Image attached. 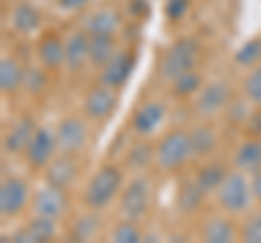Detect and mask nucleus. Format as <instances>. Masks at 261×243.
Segmentation results:
<instances>
[{
	"mask_svg": "<svg viewBox=\"0 0 261 243\" xmlns=\"http://www.w3.org/2000/svg\"><path fill=\"white\" fill-rule=\"evenodd\" d=\"M226 174H228V169H226L224 163H220V161H211V163L200 165V169L194 174V178H196V183H198V187L205 191V196H209V193L218 191V187L222 185Z\"/></svg>",
	"mask_w": 261,
	"mask_h": 243,
	"instance_id": "nucleus-27",
	"label": "nucleus"
},
{
	"mask_svg": "<svg viewBox=\"0 0 261 243\" xmlns=\"http://www.w3.org/2000/svg\"><path fill=\"white\" fill-rule=\"evenodd\" d=\"M57 237V220L44 215H35L33 220L22 226L20 230L11 234V241L15 243H42V241H53Z\"/></svg>",
	"mask_w": 261,
	"mask_h": 243,
	"instance_id": "nucleus-16",
	"label": "nucleus"
},
{
	"mask_svg": "<svg viewBox=\"0 0 261 243\" xmlns=\"http://www.w3.org/2000/svg\"><path fill=\"white\" fill-rule=\"evenodd\" d=\"M98 213H100V210L87 208V213L79 215L74 224L70 226V239L72 241H92L98 234V230L102 228V217Z\"/></svg>",
	"mask_w": 261,
	"mask_h": 243,
	"instance_id": "nucleus-26",
	"label": "nucleus"
},
{
	"mask_svg": "<svg viewBox=\"0 0 261 243\" xmlns=\"http://www.w3.org/2000/svg\"><path fill=\"white\" fill-rule=\"evenodd\" d=\"M89 61V33L74 31L65 37V68L70 72H81Z\"/></svg>",
	"mask_w": 261,
	"mask_h": 243,
	"instance_id": "nucleus-19",
	"label": "nucleus"
},
{
	"mask_svg": "<svg viewBox=\"0 0 261 243\" xmlns=\"http://www.w3.org/2000/svg\"><path fill=\"white\" fill-rule=\"evenodd\" d=\"M55 139H57V150L63 155H79L85 150L89 141V128L83 117L79 115H68L63 117L55 128Z\"/></svg>",
	"mask_w": 261,
	"mask_h": 243,
	"instance_id": "nucleus-7",
	"label": "nucleus"
},
{
	"mask_svg": "<svg viewBox=\"0 0 261 243\" xmlns=\"http://www.w3.org/2000/svg\"><path fill=\"white\" fill-rule=\"evenodd\" d=\"M190 143L194 159H207L218 145V131L207 122H200L190 131Z\"/></svg>",
	"mask_w": 261,
	"mask_h": 243,
	"instance_id": "nucleus-21",
	"label": "nucleus"
},
{
	"mask_svg": "<svg viewBox=\"0 0 261 243\" xmlns=\"http://www.w3.org/2000/svg\"><path fill=\"white\" fill-rule=\"evenodd\" d=\"M187 11H190V0H166L163 3V13L170 22H178L183 20Z\"/></svg>",
	"mask_w": 261,
	"mask_h": 243,
	"instance_id": "nucleus-36",
	"label": "nucleus"
},
{
	"mask_svg": "<svg viewBox=\"0 0 261 243\" xmlns=\"http://www.w3.org/2000/svg\"><path fill=\"white\" fill-rule=\"evenodd\" d=\"M118 52L116 37L109 35H89V63L96 68L107 66L109 59Z\"/></svg>",
	"mask_w": 261,
	"mask_h": 243,
	"instance_id": "nucleus-28",
	"label": "nucleus"
},
{
	"mask_svg": "<svg viewBox=\"0 0 261 243\" xmlns=\"http://www.w3.org/2000/svg\"><path fill=\"white\" fill-rule=\"evenodd\" d=\"M33 213L35 215H44V217H53L59 220L65 215V210L70 206V198H68V189L55 187V185H44L42 189L35 191V196L31 200Z\"/></svg>",
	"mask_w": 261,
	"mask_h": 243,
	"instance_id": "nucleus-11",
	"label": "nucleus"
},
{
	"mask_svg": "<svg viewBox=\"0 0 261 243\" xmlns=\"http://www.w3.org/2000/svg\"><path fill=\"white\" fill-rule=\"evenodd\" d=\"M150 193H152V185L148 180V176L137 174L130 178L120 193L122 217H124V220H133V222L144 220L150 208Z\"/></svg>",
	"mask_w": 261,
	"mask_h": 243,
	"instance_id": "nucleus-5",
	"label": "nucleus"
},
{
	"mask_svg": "<svg viewBox=\"0 0 261 243\" xmlns=\"http://www.w3.org/2000/svg\"><path fill=\"white\" fill-rule=\"evenodd\" d=\"M79 174H81V165H79L76 155H63V152H59L44 169L46 183L55 185V187H61V189H70L76 183Z\"/></svg>",
	"mask_w": 261,
	"mask_h": 243,
	"instance_id": "nucleus-13",
	"label": "nucleus"
},
{
	"mask_svg": "<svg viewBox=\"0 0 261 243\" xmlns=\"http://www.w3.org/2000/svg\"><path fill=\"white\" fill-rule=\"evenodd\" d=\"M202 200H205V191L198 187L194 176L178 183V189L174 196V206L181 215H196L202 206Z\"/></svg>",
	"mask_w": 261,
	"mask_h": 243,
	"instance_id": "nucleus-20",
	"label": "nucleus"
},
{
	"mask_svg": "<svg viewBox=\"0 0 261 243\" xmlns=\"http://www.w3.org/2000/svg\"><path fill=\"white\" fill-rule=\"evenodd\" d=\"M109 239L116 241V243H140V241H144V234L140 230V226H137V222L124 220L111 230Z\"/></svg>",
	"mask_w": 261,
	"mask_h": 243,
	"instance_id": "nucleus-33",
	"label": "nucleus"
},
{
	"mask_svg": "<svg viewBox=\"0 0 261 243\" xmlns=\"http://www.w3.org/2000/svg\"><path fill=\"white\" fill-rule=\"evenodd\" d=\"M46 68L39 66H24V80H22V89L31 96H39L44 94V89L48 85V74Z\"/></svg>",
	"mask_w": 261,
	"mask_h": 243,
	"instance_id": "nucleus-31",
	"label": "nucleus"
},
{
	"mask_svg": "<svg viewBox=\"0 0 261 243\" xmlns=\"http://www.w3.org/2000/svg\"><path fill=\"white\" fill-rule=\"evenodd\" d=\"M198 54H200V46H198L196 39H192V37L176 39V42L163 52L159 66H157L159 78L172 83L176 76H181L190 70H196Z\"/></svg>",
	"mask_w": 261,
	"mask_h": 243,
	"instance_id": "nucleus-3",
	"label": "nucleus"
},
{
	"mask_svg": "<svg viewBox=\"0 0 261 243\" xmlns=\"http://www.w3.org/2000/svg\"><path fill=\"white\" fill-rule=\"evenodd\" d=\"M154 161V145L146 141V137H140V141H135L126 152V165L130 169L142 172Z\"/></svg>",
	"mask_w": 261,
	"mask_h": 243,
	"instance_id": "nucleus-29",
	"label": "nucleus"
},
{
	"mask_svg": "<svg viewBox=\"0 0 261 243\" xmlns=\"http://www.w3.org/2000/svg\"><path fill=\"white\" fill-rule=\"evenodd\" d=\"M118 109V94L113 87H107L102 83L94 85L83 98V111L89 119L105 122L111 117V113Z\"/></svg>",
	"mask_w": 261,
	"mask_h": 243,
	"instance_id": "nucleus-12",
	"label": "nucleus"
},
{
	"mask_svg": "<svg viewBox=\"0 0 261 243\" xmlns=\"http://www.w3.org/2000/svg\"><path fill=\"white\" fill-rule=\"evenodd\" d=\"M128 11H130V15L144 18V15L148 13V3H146V0H130V3H128Z\"/></svg>",
	"mask_w": 261,
	"mask_h": 243,
	"instance_id": "nucleus-40",
	"label": "nucleus"
},
{
	"mask_svg": "<svg viewBox=\"0 0 261 243\" xmlns=\"http://www.w3.org/2000/svg\"><path fill=\"white\" fill-rule=\"evenodd\" d=\"M22 80H24V66L13 56H5L0 61V92L5 96L20 92Z\"/></svg>",
	"mask_w": 261,
	"mask_h": 243,
	"instance_id": "nucleus-25",
	"label": "nucleus"
},
{
	"mask_svg": "<svg viewBox=\"0 0 261 243\" xmlns=\"http://www.w3.org/2000/svg\"><path fill=\"white\" fill-rule=\"evenodd\" d=\"M216 200L226 215L248 213L252 200H255L250 189V176H246V172H242V169L228 172L216 191Z\"/></svg>",
	"mask_w": 261,
	"mask_h": 243,
	"instance_id": "nucleus-2",
	"label": "nucleus"
},
{
	"mask_svg": "<svg viewBox=\"0 0 261 243\" xmlns=\"http://www.w3.org/2000/svg\"><path fill=\"white\" fill-rule=\"evenodd\" d=\"M240 241L244 243H261V213L248 215L242 224Z\"/></svg>",
	"mask_w": 261,
	"mask_h": 243,
	"instance_id": "nucleus-35",
	"label": "nucleus"
},
{
	"mask_svg": "<svg viewBox=\"0 0 261 243\" xmlns=\"http://www.w3.org/2000/svg\"><path fill=\"white\" fill-rule=\"evenodd\" d=\"M244 96L255 109H261V63L250 68L248 76L244 78Z\"/></svg>",
	"mask_w": 261,
	"mask_h": 243,
	"instance_id": "nucleus-34",
	"label": "nucleus"
},
{
	"mask_svg": "<svg viewBox=\"0 0 261 243\" xmlns=\"http://www.w3.org/2000/svg\"><path fill=\"white\" fill-rule=\"evenodd\" d=\"M250 189H252V198L261 204V169L250 174Z\"/></svg>",
	"mask_w": 261,
	"mask_h": 243,
	"instance_id": "nucleus-41",
	"label": "nucleus"
},
{
	"mask_svg": "<svg viewBox=\"0 0 261 243\" xmlns=\"http://www.w3.org/2000/svg\"><path fill=\"white\" fill-rule=\"evenodd\" d=\"M246 128H248L250 137H261V109L250 113V117L246 122Z\"/></svg>",
	"mask_w": 261,
	"mask_h": 243,
	"instance_id": "nucleus-38",
	"label": "nucleus"
},
{
	"mask_svg": "<svg viewBox=\"0 0 261 243\" xmlns=\"http://www.w3.org/2000/svg\"><path fill=\"white\" fill-rule=\"evenodd\" d=\"M200 234L207 243H231L235 241V226L222 215H211L202 224Z\"/></svg>",
	"mask_w": 261,
	"mask_h": 243,
	"instance_id": "nucleus-24",
	"label": "nucleus"
},
{
	"mask_svg": "<svg viewBox=\"0 0 261 243\" xmlns=\"http://www.w3.org/2000/svg\"><path fill=\"white\" fill-rule=\"evenodd\" d=\"M122 28V15L120 11L111 9V7H102L96 9L94 13L87 15L85 20V31L89 35H109L116 37Z\"/></svg>",
	"mask_w": 261,
	"mask_h": 243,
	"instance_id": "nucleus-18",
	"label": "nucleus"
},
{
	"mask_svg": "<svg viewBox=\"0 0 261 243\" xmlns=\"http://www.w3.org/2000/svg\"><path fill=\"white\" fill-rule=\"evenodd\" d=\"M124 189V174L118 165H102L87 183L83 202L92 210H105Z\"/></svg>",
	"mask_w": 261,
	"mask_h": 243,
	"instance_id": "nucleus-1",
	"label": "nucleus"
},
{
	"mask_svg": "<svg viewBox=\"0 0 261 243\" xmlns=\"http://www.w3.org/2000/svg\"><path fill=\"white\" fill-rule=\"evenodd\" d=\"M192 157L190 131H170L154 145V165L161 172H176L187 165Z\"/></svg>",
	"mask_w": 261,
	"mask_h": 243,
	"instance_id": "nucleus-4",
	"label": "nucleus"
},
{
	"mask_svg": "<svg viewBox=\"0 0 261 243\" xmlns=\"http://www.w3.org/2000/svg\"><path fill=\"white\" fill-rule=\"evenodd\" d=\"M250 107L252 104L248 102H244V100H231L228 102V107L224 109V111H228L231 113V115H228V122H244V124H246L248 122V117H250Z\"/></svg>",
	"mask_w": 261,
	"mask_h": 243,
	"instance_id": "nucleus-37",
	"label": "nucleus"
},
{
	"mask_svg": "<svg viewBox=\"0 0 261 243\" xmlns=\"http://www.w3.org/2000/svg\"><path fill=\"white\" fill-rule=\"evenodd\" d=\"M37 61L46 70H59L65 66V39H61L57 33H46L37 42Z\"/></svg>",
	"mask_w": 261,
	"mask_h": 243,
	"instance_id": "nucleus-17",
	"label": "nucleus"
},
{
	"mask_svg": "<svg viewBox=\"0 0 261 243\" xmlns=\"http://www.w3.org/2000/svg\"><path fill=\"white\" fill-rule=\"evenodd\" d=\"M57 139H55V131H50L48 126H37L35 135H33V139L29 143L27 152H24V159H27V163L31 169H44L48 167V163L57 157Z\"/></svg>",
	"mask_w": 261,
	"mask_h": 243,
	"instance_id": "nucleus-9",
	"label": "nucleus"
},
{
	"mask_svg": "<svg viewBox=\"0 0 261 243\" xmlns=\"http://www.w3.org/2000/svg\"><path fill=\"white\" fill-rule=\"evenodd\" d=\"M89 5V0H57V7L63 11H81Z\"/></svg>",
	"mask_w": 261,
	"mask_h": 243,
	"instance_id": "nucleus-39",
	"label": "nucleus"
},
{
	"mask_svg": "<svg viewBox=\"0 0 261 243\" xmlns=\"http://www.w3.org/2000/svg\"><path fill=\"white\" fill-rule=\"evenodd\" d=\"M166 115H168V109L163 102L146 100L130 115V131L137 137H146L148 139L150 135H154L161 128V124L166 122Z\"/></svg>",
	"mask_w": 261,
	"mask_h": 243,
	"instance_id": "nucleus-10",
	"label": "nucleus"
},
{
	"mask_svg": "<svg viewBox=\"0 0 261 243\" xmlns=\"http://www.w3.org/2000/svg\"><path fill=\"white\" fill-rule=\"evenodd\" d=\"M231 102V87L226 80H209L194 96V113L202 119L222 113Z\"/></svg>",
	"mask_w": 261,
	"mask_h": 243,
	"instance_id": "nucleus-6",
	"label": "nucleus"
},
{
	"mask_svg": "<svg viewBox=\"0 0 261 243\" xmlns=\"http://www.w3.org/2000/svg\"><path fill=\"white\" fill-rule=\"evenodd\" d=\"M31 202V185L20 176L3 178L0 185V215L5 217H18L24 213V208Z\"/></svg>",
	"mask_w": 261,
	"mask_h": 243,
	"instance_id": "nucleus-8",
	"label": "nucleus"
},
{
	"mask_svg": "<svg viewBox=\"0 0 261 243\" xmlns=\"http://www.w3.org/2000/svg\"><path fill=\"white\" fill-rule=\"evenodd\" d=\"M202 76L198 74L196 70H190L185 72V74L176 76L172 80V94L176 96V98H192V96H196L202 89Z\"/></svg>",
	"mask_w": 261,
	"mask_h": 243,
	"instance_id": "nucleus-30",
	"label": "nucleus"
},
{
	"mask_svg": "<svg viewBox=\"0 0 261 243\" xmlns=\"http://www.w3.org/2000/svg\"><path fill=\"white\" fill-rule=\"evenodd\" d=\"M233 165L235 169H242L246 174L261 169V137H248L238 145L233 155Z\"/></svg>",
	"mask_w": 261,
	"mask_h": 243,
	"instance_id": "nucleus-22",
	"label": "nucleus"
},
{
	"mask_svg": "<svg viewBox=\"0 0 261 243\" xmlns=\"http://www.w3.org/2000/svg\"><path fill=\"white\" fill-rule=\"evenodd\" d=\"M35 131H37V126H35V122H33L31 115H24L20 119H15L9 126V131H5V135H3L5 155H13V157L24 155L31 139H33V135H35Z\"/></svg>",
	"mask_w": 261,
	"mask_h": 243,
	"instance_id": "nucleus-14",
	"label": "nucleus"
},
{
	"mask_svg": "<svg viewBox=\"0 0 261 243\" xmlns=\"http://www.w3.org/2000/svg\"><path fill=\"white\" fill-rule=\"evenodd\" d=\"M11 26L15 33L20 35H31L42 26V15L29 3H20L11 9Z\"/></svg>",
	"mask_w": 261,
	"mask_h": 243,
	"instance_id": "nucleus-23",
	"label": "nucleus"
},
{
	"mask_svg": "<svg viewBox=\"0 0 261 243\" xmlns=\"http://www.w3.org/2000/svg\"><path fill=\"white\" fill-rule=\"evenodd\" d=\"M235 63L242 68H255L261 63V39H248L235 50Z\"/></svg>",
	"mask_w": 261,
	"mask_h": 243,
	"instance_id": "nucleus-32",
	"label": "nucleus"
},
{
	"mask_svg": "<svg viewBox=\"0 0 261 243\" xmlns=\"http://www.w3.org/2000/svg\"><path fill=\"white\" fill-rule=\"evenodd\" d=\"M133 66H135V56L128 50H118L109 59L107 66L100 68V83L113 89L124 87L128 76L133 74Z\"/></svg>",
	"mask_w": 261,
	"mask_h": 243,
	"instance_id": "nucleus-15",
	"label": "nucleus"
}]
</instances>
